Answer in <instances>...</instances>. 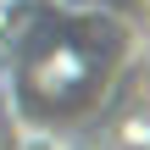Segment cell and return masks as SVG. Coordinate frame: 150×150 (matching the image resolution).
Returning <instances> with one entry per match:
<instances>
[{
    "label": "cell",
    "mask_w": 150,
    "mask_h": 150,
    "mask_svg": "<svg viewBox=\"0 0 150 150\" xmlns=\"http://www.w3.org/2000/svg\"><path fill=\"white\" fill-rule=\"evenodd\" d=\"M0 83L33 150H150V6L6 0Z\"/></svg>",
    "instance_id": "cell-1"
},
{
    "label": "cell",
    "mask_w": 150,
    "mask_h": 150,
    "mask_svg": "<svg viewBox=\"0 0 150 150\" xmlns=\"http://www.w3.org/2000/svg\"><path fill=\"white\" fill-rule=\"evenodd\" d=\"M0 6H6V0H0ZM117 6H150V0H117Z\"/></svg>",
    "instance_id": "cell-2"
}]
</instances>
